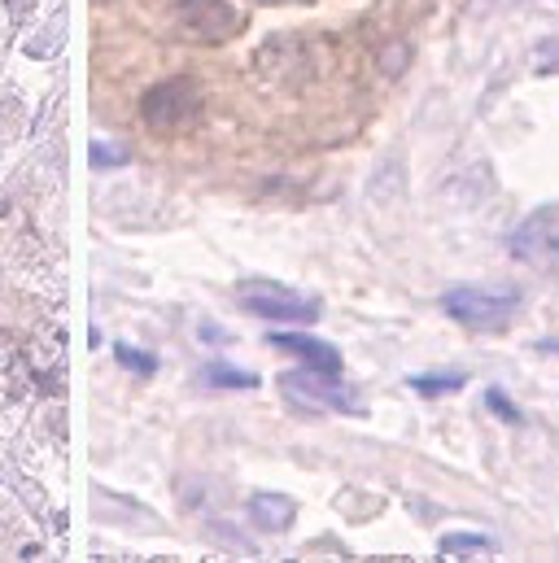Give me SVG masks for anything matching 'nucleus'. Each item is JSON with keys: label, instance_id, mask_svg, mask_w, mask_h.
Returning a JSON list of instances; mask_svg holds the SVG:
<instances>
[{"label": "nucleus", "instance_id": "nucleus-1", "mask_svg": "<svg viewBox=\"0 0 559 563\" xmlns=\"http://www.w3.org/2000/svg\"><path fill=\"white\" fill-rule=\"evenodd\" d=\"M206 114V92L197 79L179 75V79H162L140 97V119L149 132L157 136H179L188 128H197Z\"/></svg>", "mask_w": 559, "mask_h": 563}, {"label": "nucleus", "instance_id": "nucleus-2", "mask_svg": "<svg viewBox=\"0 0 559 563\" xmlns=\"http://www.w3.org/2000/svg\"><path fill=\"white\" fill-rule=\"evenodd\" d=\"M441 306L450 319H459L472 332H503L520 310V292L516 288H485V284H454L441 292Z\"/></svg>", "mask_w": 559, "mask_h": 563}, {"label": "nucleus", "instance_id": "nucleus-3", "mask_svg": "<svg viewBox=\"0 0 559 563\" xmlns=\"http://www.w3.org/2000/svg\"><path fill=\"white\" fill-rule=\"evenodd\" d=\"M280 389L297 402V407H306V411H319V407H328V411H341V416H368V407H363V398L359 394H350L337 376H319V372H284L280 376Z\"/></svg>", "mask_w": 559, "mask_h": 563}, {"label": "nucleus", "instance_id": "nucleus-4", "mask_svg": "<svg viewBox=\"0 0 559 563\" xmlns=\"http://www.w3.org/2000/svg\"><path fill=\"white\" fill-rule=\"evenodd\" d=\"M241 306L259 319H280V323H310L319 314V301L293 292V288H280L276 280H245L237 288Z\"/></svg>", "mask_w": 559, "mask_h": 563}, {"label": "nucleus", "instance_id": "nucleus-5", "mask_svg": "<svg viewBox=\"0 0 559 563\" xmlns=\"http://www.w3.org/2000/svg\"><path fill=\"white\" fill-rule=\"evenodd\" d=\"M175 22L201 44H223L241 31V13L228 0H175Z\"/></svg>", "mask_w": 559, "mask_h": 563}, {"label": "nucleus", "instance_id": "nucleus-6", "mask_svg": "<svg viewBox=\"0 0 559 563\" xmlns=\"http://www.w3.org/2000/svg\"><path fill=\"white\" fill-rule=\"evenodd\" d=\"M512 258L529 267H551L559 258V206H542L512 232Z\"/></svg>", "mask_w": 559, "mask_h": 563}, {"label": "nucleus", "instance_id": "nucleus-7", "mask_svg": "<svg viewBox=\"0 0 559 563\" xmlns=\"http://www.w3.org/2000/svg\"><path fill=\"white\" fill-rule=\"evenodd\" d=\"M267 345H276L280 354H293V358H302L310 372H319V376H341V350L337 345H328V341H319V336H306V332H272L267 336Z\"/></svg>", "mask_w": 559, "mask_h": 563}, {"label": "nucleus", "instance_id": "nucleus-8", "mask_svg": "<svg viewBox=\"0 0 559 563\" xmlns=\"http://www.w3.org/2000/svg\"><path fill=\"white\" fill-rule=\"evenodd\" d=\"M293 520H297V503H293L288 494L263 489V494L250 498V525H254V529H263V533H284Z\"/></svg>", "mask_w": 559, "mask_h": 563}, {"label": "nucleus", "instance_id": "nucleus-9", "mask_svg": "<svg viewBox=\"0 0 559 563\" xmlns=\"http://www.w3.org/2000/svg\"><path fill=\"white\" fill-rule=\"evenodd\" d=\"M437 551H441V560H476V555H490L494 542L485 533H446Z\"/></svg>", "mask_w": 559, "mask_h": 563}, {"label": "nucleus", "instance_id": "nucleus-10", "mask_svg": "<svg viewBox=\"0 0 559 563\" xmlns=\"http://www.w3.org/2000/svg\"><path fill=\"white\" fill-rule=\"evenodd\" d=\"M468 385L463 372H424V376H412V389L419 398H446V394H459Z\"/></svg>", "mask_w": 559, "mask_h": 563}, {"label": "nucleus", "instance_id": "nucleus-11", "mask_svg": "<svg viewBox=\"0 0 559 563\" xmlns=\"http://www.w3.org/2000/svg\"><path fill=\"white\" fill-rule=\"evenodd\" d=\"M201 380L215 385V389H259V376L254 372H241V367H228V363H210L201 372Z\"/></svg>", "mask_w": 559, "mask_h": 563}, {"label": "nucleus", "instance_id": "nucleus-12", "mask_svg": "<svg viewBox=\"0 0 559 563\" xmlns=\"http://www.w3.org/2000/svg\"><path fill=\"white\" fill-rule=\"evenodd\" d=\"M88 157H92V166H106V170H119V166H128L132 162V148L128 144H114V141H97L88 148Z\"/></svg>", "mask_w": 559, "mask_h": 563}, {"label": "nucleus", "instance_id": "nucleus-13", "mask_svg": "<svg viewBox=\"0 0 559 563\" xmlns=\"http://www.w3.org/2000/svg\"><path fill=\"white\" fill-rule=\"evenodd\" d=\"M534 70L538 75H559V35H547L534 44Z\"/></svg>", "mask_w": 559, "mask_h": 563}, {"label": "nucleus", "instance_id": "nucleus-14", "mask_svg": "<svg viewBox=\"0 0 559 563\" xmlns=\"http://www.w3.org/2000/svg\"><path fill=\"white\" fill-rule=\"evenodd\" d=\"M114 358H119L128 372H144V376L157 372V358H153V354H136L132 345H114Z\"/></svg>", "mask_w": 559, "mask_h": 563}, {"label": "nucleus", "instance_id": "nucleus-15", "mask_svg": "<svg viewBox=\"0 0 559 563\" xmlns=\"http://www.w3.org/2000/svg\"><path fill=\"white\" fill-rule=\"evenodd\" d=\"M485 402H490V407H494L507 423H520V411L507 402V394H503V389H490V398H485Z\"/></svg>", "mask_w": 559, "mask_h": 563}, {"label": "nucleus", "instance_id": "nucleus-16", "mask_svg": "<svg viewBox=\"0 0 559 563\" xmlns=\"http://www.w3.org/2000/svg\"><path fill=\"white\" fill-rule=\"evenodd\" d=\"M263 4H280V0H263Z\"/></svg>", "mask_w": 559, "mask_h": 563}]
</instances>
